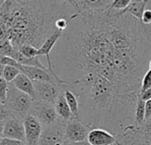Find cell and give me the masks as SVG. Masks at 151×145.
<instances>
[{
    "label": "cell",
    "mask_w": 151,
    "mask_h": 145,
    "mask_svg": "<svg viewBox=\"0 0 151 145\" xmlns=\"http://www.w3.org/2000/svg\"><path fill=\"white\" fill-rule=\"evenodd\" d=\"M66 89L79 99V120L90 129L107 130L118 139L135 125L141 94H119L111 82L97 74H87L70 82Z\"/></svg>",
    "instance_id": "1"
},
{
    "label": "cell",
    "mask_w": 151,
    "mask_h": 145,
    "mask_svg": "<svg viewBox=\"0 0 151 145\" xmlns=\"http://www.w3.org/2000/svg\"><path fill=\"white\" fill-rule=\"evenodd\" d=\"M0 2V39L8 38L17 50L23 45L39 50L57 30L58 19L77 14L70 1Z\"/></svg>",
    "instance_id": "2"
},
{
    "label": "cell",
    "mask_w": 151,
    "mask_h": 145,
    "mask_svg": "<svg viewBox=\"0 0 151 145\" xmlns=\"http://www.w3.org/2000/svg\"><path fill=\"white\" fill-rule=\"evenodd\" d=\"M33 102L34 99L30 96L19 91L12 83H9V91L5 106L12 112L15 118L24 120L30 113Z\"/></svg>",
    "instance_id": "3"
},
{
    "label": "cell",
    "mask_w": 151,
    "mask_h": 145,
    "mask_svg": "<svg viewBox=\"0 0 151 145\" xmlns=\"http://www.w3.org/2000/svg\"><path fill=\"white\" fill-rule=\"evenodd\" d=\"M29 114L34 116L43 128L52 126L58 120L55 105L41 100H35L33 102Z\"/></svg>",
    "instance_id": "4"
},
{
    "label": "cell",
    "mask_w": 151,
    "mask_h": 145,
    "mask_svg": "<svg viewBox=\"0 0 151 145\" xmlns=\"http://www.w3.org/2000/svg\"><path fill=\"white\" fill-rule=\"evenodd\" d=\"M35 92H36V100H41L55 105L57 99L60 94L66 89L67 85L69 84H57L53 82H33Z\"/></svg>",
    "instance_id": "5"
},
{
    "label": "cell",
    "mask_w": 151,
    "mask_h": 145,
    "mask_svg": "<svg viewBox=\"0 0 151 145\" xmlns=\"http://www.w3.org/2000/svg\"><path fill=\"white\" fill-rule=\"evenodd\" d=\"M66 122L58 119L54 125L43 128L38 145H65Z\"/></svg>",
    "instance_id": "6"
},
{
    "label": "cell",
    "mask_w": 151,
    "mask_h": 145,
    "mask_svg": "<svg viewBox=\"0 0 151 145\" xmlns=\"http://www.w3.org/2000/svg\"><path fill=\"white\" fill-rule=\"evenodd\" d=\"M1 138H9L26 143L25 127L23 120L17 118H10L0 121Z\"/></svg>",
    "instance_id": "7"
},
{
    "label": "cell",
    "mask_w": 151,
    "mask_h": 145,
    "mask_svg": "<svg viewBox=\"0 0 151 145\" xmlns=\"http://www.w3.org/2000/svg\"><path fill=\"white\" fill-rule=\"evenodd\" d=\"M90 128L77 119H72L65 124V143H82L88 141Z\"/></svg>",
    "instance_id": "8"
},
{
    "label": "cell",
    "mask_w": 151,
    "mask_h": 145,
    "mask_svg": "<svg viewBox=\"0 0 151 145\" xmlns=\"http://www.w3.org/2000/svg\"><path fill=\"white\" fill-rule=\"evenodd\" d=\"M23 122L27 145H38L43 131L42 125L30 114L24 119Z\"/></svg>",
    "instance_id": "9"
},
{
    "label": "cell",
    "mask_w": 151,
    "mask_h": 145,
    "mask_svg": "<svg viewBox=\"0 0 151 145\" xmlns=\"http://www.w3.org/2000/svg\"><path fill=\"white\" fill-rule=\"evenodd\" d=\"M88 142L90 145H114L118 143V138L107 130L94 128L88 134Z\"/></svg>",
    "instance_id": "10"
},
{
    "label": "cell",
    "mask_w": 151,
    "mask_h": 145,
    "mask_svg": "<svg viewBox=\"0 0 151 145\" xmlns=\"http://www.w3.org/2000/svg\"><path fill=\"white\" fill-rule=\"evenodd\" d=\"M77 13H81L83 12L91 11V10H102L107 9L111 6L113 1L111 0H85V1H70Z\"/></svg>",
    "instance_id": "11"
},
{
    "label": "cell",
    "mask_w": 151,
    "mask_h": 145,
    "mask_svg": "<svg viewBox=\"0 0 151 145\" xmlns=\"http://www.w3.org/2000/svg\"><path fill=\"white\" fill-rule=\"evenodd\" d=\"M12 84L19 91L30 96L34 99V101L36 100V92H35L33 81H31L26 74L21 73L12 82Z\"/></svg>",
    "instance_id": "12"
},
{
    "label": "cell",
    "mask_w": 151,
    "mask_h": 145,
    "mask_svg": "<svg viewBox=\"0 0 151 145\" xmlns=\"http://www.w3.org/2000/svg\"><path fill=\"white\" fill-rule=\"evenodd\" d=\"M55 108H56L58 119L64 121H69L70 120L73 119L71 109L65 97V90L60 94V96L57 99L55 103Z\"/></svg>",
    "instance_id": "13"
},
{
    "label": "cell",
    "mask_w": 151,
    "mask_h": 145,
    "mask_svg": "<svg viewBox=\"0 0 151 145\" xmlns=\"http://www.w3.org/2000/svg\"><path fill=\"white\" fill-rule=\"evenodd\" d=\"M148 1L142 0V1H131L130 4L127 9H125L122 12H119V14H125V13H129L137 19H139L142 22V16L144 13V11L146 10Z\"/></svg>",
    "instance_id": "14"
},
{
    "label": "cell",
    "mask_w": 151,
    "mask_h": 145,
    "mask_svg": "<svg viewBox=\"0 0 151 145\" xmlns=\"http://www.w3.org/2000/svg\"><path fill=\"white\" fill-rule=\"evenodd\" d=\"M65 97L66 99V102L71 109L72 114L73 116V119L79 120L80 117V104L79 99L77 96L71 90L65 89Z\"/></svg>",
    "instance_id": "15"
},
{
    "label": "cell",
    "mask_w": 151,
    "mask_h": 145,
    "mask_svg": "<svg viewBox=\"0 0 151 145\" xmlns=\"http://www.w3.org/2000/svg\"><path fill=\"white\" fill-rule=\"evenodd\" d=\"M0 67H1V71H0L1 77L4 78L8 83H12L18 77V75L21 74V72L14 66L0 65Z\"/></svg>",
    "instance_id": "16"
},
{
    "label": "cell",
    "mask_w": 151,
    "mask_h": 145,
    "mask_svg": "<svg viewBox=\"0 0 151 145\" xmlns=\"http://www.w3.org/2000/svg\"><path fill=\"white\" fill-rule=\"evenodd\" d=\"M16 50L8 38L0 39V57L13 58Z\"/></svg>",
    "instance_id": "17"
},
{
    "label": "cell",
    "mask_w": 151,
    "mask_h": 145,
    "mask_svg": "<svg viewBox=\"0 0 151 145\" xmlns=\"http://www.w3.org/2000/svg\"><path fill=\"white\" fill-rule=\"evenodd\" d=\"M145 104L146 102H144L140 96L136 105V111H135L134 121L136 127H141L145 123Z\"/></svg>",
    "instance_id": "18"
},
{
    "label": "cell",
    "mask_w": 151,
    "mask_h": 145,
    "mask_svg": "<svg viewBox=\"0 0 151 145\" xmlns=\"http://www.w3.org/2000/svg\"><path fill=\"white\" fill-rule=\"evenodd\" d=\"M8 91H9V83L4 78L0 77V104L2 105H6Z\"/></svg>",
    "instance_id": "19"
},
{
    "label": "cell",
    "mask_w": 151,
    "mask_h": 145,
    "mask_svg": "<svg viewBox=\"0 0 151 145\" xmlns=\"http://www.w3.org/2000/svg\"><path fill=\"white\" fill-rule=\"evenodd\" d=\"M19 51L22 55H24L25 57L29 58L39 57L38 56V49H36L31 45H23L19 49Z\"/></svg>",
    "instance_id": "20"
},
{
    "label": "cell",
    "mask_w": 151,
    "mask_h": 145,
    "mask_svg": "<svg viewBox=\"0 0 151 145\" xmlns=\"http://www.w3.org/2000/svg\"><path fill=\"white\" fill-rule=\"evenodd\" d=\"M131 0H115L110 6V9L117 12H122L128 7Z\"/></svg>",
    "instance_id": "21"
},
{
    "label": "cell",
    "mask_w": 151,
    "mask_h": 145,
    "mask_svg": "<svg viewBox=\"0 0 151 145\" xmlns=\"http://www.w3.org/2000/svg\"><path fill=\"white\" fill-rule=\"evenodd\" d=\"M141 32L144 41L151 48V24L145 25L141 23Z\"/></svg>",
    "instance_id": "22"
},
{
    "label": "cell",
    "mask_w": 151,
    "mask_h": 145,
    "mask_svg": "<svg viewBox=\"0 0 151 145\" xmlns=\"http://www.w3.org/2000/svg\"><path fill=\"white\" fill-rule=\"evenodd\" d=\"M151 89V70H148V72L145 74L142 82V89H141V93H143L147 91L148 89Z\"/></svg>",
    "instance_id": "23"
},
{
    "label": "cell",
    "mask_w": 151,
    "mask_h": 145,
    "mask_svg": "<svg viewBox=\"0 0 151 145\" xmlns=\"http://www.w3.org/2000/svg\"><path fill=\"white\" fill-rule=\"evenodd\" d=\"M0 65L3 66H14V67H18V66L19 65V63L15 60L12 58H9V57H0Z\"/></svg>",
    "instance_id": "24"
},
{
    "label": "cell",
    "mask_w": 151,
    "mask_h": 145,
    "mask_svg": "<svg viewBox=\"0 0 151 145\" xmlns=\"http://www.w3.org/2000/svg\"><path fill=\"white\" fill-rule=\"evenodd\" d=\"M0 145H27V144L21 141H18V140H13V139H9V138H1Z\"/></svg>",
    "instance_id": "25"
},
{
    "label": "cell",
    "mask_w": 151,
    "mask_h": 145,
    "mask_svg": "<svg viewBox=\"0 0 151 145\" xmlns=\"http://www.w3.org/2000/svg\"><path fill=\"white\" fill-rule=\"evenodd\" d=\"M142 24L145 25H150L151 24V10L150 9H146L144 11L143 16H142Z\"/></svg>",
    "instance_id": "26"
},
{
    "label": "cell",
    "mask_w": 151,
    "mask_h": 145,
    "mask_svg": "<svg viewBox=\"0 0 151 145\" xmlns=\"http://www.w3.org/2000/svg\"><path fill=\"white\" fill-rule=\"evenodd\" d=\"M151 120V100L145 104V123Z\"/></svg>",
    "instance_id": "27"
},
{
    "label": "cell",
    "mask_w": 151,
    "mask_h": 145,
    "mask_svg": "<svg viewBox=\"0 0 151 145\" xmlns=\"http://www.w3.org/2000/svg\"><path fill=\"white\" fill-rule=\"evenodd\" d=\"M141 98L144 101V102H148L151 100V89H148L147 91L141 93Z\"/></svg>",
    "instance_id": "28"
},
{
    "label": "cell",
    "mask_w": 151,
    "mask_h": 145,
    "mask_svg": "<svg viewBox=\"0 0 151 145\" xmlns=\"http://www.w3.org/2000/svg\"><path fill=\"white\" fill-rule=\"evenodd\" d=\"M146 9H150L151 10V1H148L147 6H146Z\"/></svg>",
    "instance_id": "29"
},
{
    "label": "cell",
    "mask_w": 151,
    "mask_h": 145,
    "mask_svg": "<svg viewBox=\"0 0 151 145\" xmlns=\"http://www.w3.org/2000/svg\"><path fill=\"white\" fill-rule=\"evenodd\" d=\"M149 70H151V59L150 61V66H149Z\"/></svg>",
    "instance_id": "30"
},
{
    "label": "cell",
    "mask_w": 151,
    "mask_h": 145,
    "mask_svg": "<svg viewBox=\"0 0 151 145\" xmlns=\"http://www.w3.org/2000/svg\"><path fill=\"white\" fill-rule=\"evenodd\" d=\"M65 145H73V144H70V143H65Z\"/></svg>",
    "instance_id": "31"
},
{
    "label": "cell",
    "mask_w": 151,
    "mask_h": 145,
    "mask_svg": "<svg viewBox=\"0 0 151 145\" xmlns=\"http://www.w3.org/2000/svg\"><path fill=\"white\" fill-rule=\"evenodd\" d=\"M114 145H119V144H118V143H117V144H114Z\"/></svg>",
    "instance_id": "32"
}]
</instances>
